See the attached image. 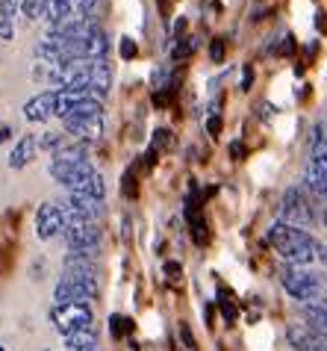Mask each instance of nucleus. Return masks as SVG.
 I'll return each instance as SVG.
<instances>
[{
	"label": "nucleus",
	"instance_id": "obj_25",
	"mask_svg": "<svg viewBox=\"0 0 327 351\" xmlns=\"http://www.w3.org/2000/svg\"><path fill=\"white\" fill-rule=\"evenodd\" d=\"M118 51H121L124 60H133V56L139 53V47H136V42H133L130 36H124V38H121V47H118Z\"/></svg>",
	"mask_w": 327,
	"mask_h": 351
},
{
	"label": "nucleus",
	"instance_id": "obj_15",
	"mask_svg": "<svg viewBox=\"0 0 327 351\" xmlns=\"http://www.w3.org/2000/svg\"><path fill=\"white\" fill-rule=\"evenodd\" d=\"M53 162H89V142H65L60 151L51 154Z\"/></svg>",
	"mask_w": 327,
	"mask_h": 351
},
{
	"label": "nucleus",
	"instance_id": "obj_32",
	"mask_svg": "<svg viewBox=\"0 0 327 351\" xmlns=\"http://www.w3.org/2000/svg\"><path fill=\"white\" fill-rule=\"evenodd\" d=\"M230 154H233V157L239 160V157L245 154V145H242V142H233V145H230Z\"/></svg>",
	"mask_w": 327,
	"mask_h": 351
},
{
	"label": "nucleus",
	"instance_id": "obj_8",
	"mask_svg": "<svg viewBox=\"0 0 327 351\" xmlns=\"http://www.w3.org/2000/svg\"><path fill=\"white\" fill-rule=\"evenodd\" d=\"M65 230V216H62V207L56 204H42L36 213V237L38 239H53Z\"/></svg>",
	"mask_w": 327,
	"mask_h": 351
},
{
	"label": "nucleus",
	"instance_id": "obj_28",
	"mask_svg": "<svg viewBox=\"0 0 327 351\" xmlns=\"http://www.w3.org/2000/svg\"><path fill=\"white\" fill-rule=\"evenodd\" d=\"M251 83H254V71H251V65H245L242 68V92L251 89Z\"/></svg>",
	"mask_w": 327,
	"mask_h": 351
},
{
	"label": "nucleus",
	"instance_id": "obj_22",
	"mask_svg": "<svg viewBox=\"0 0 327 351\" xmlns=\"http://www.w3.org/2000/svg\"><path fill=\"white\" fill-rule=\"evenodd\" d=\"M218 307H221V316H224V322H236V304L230 301V295L224 289H221V295H218Z\"/></svg>",
	"mask_w": 327,
	"mask_h": 351
},
{
	"label": "nucleus",
	"instance_id": "obj_10",
	"mask_svg": "<svg viewBox=\"0 0 327 351\" xmlns=\"http://www.w3.org/2000/svg\"><path fill=\"white\" fill-rule=\"evenodd\" d=\"M51 115H56V92H42L24 104L27 121H47Z\"/></svg>",
	"mask_w": 327,
	"mask_h": 351
},
{
	"label": "nucleus",
	"instance_id": "obj_3",
	"mask_svg": "<svg viewBox=\"0 0 327 351\" xmlns=\"http://www.w3.org/2000/svg\"><path fill=\"white\" fill-rule=\"evenodd\" d=\"M101 295L98 287V271L89 269H65L62 280L53 289V301L56 304H86Z\"/></svg>",
	"mask_w": 327,
	"mask_h": 351
},
{
	"label": "nucleus",
	"instance_id": "obj_39",
	"mask_svg": "<svg viewBox=\"0 0 327 351\" xmlns=\"http://www.w3.org/2000/svg\"><path fill=\"white\" fill-rule=\"evenodd\" d=\"M159 3H166V0H159Z\"/></svg>",
	"mask_w": 327,
	"mask_h": 351
},
{
	"label": "nucleus",
	"instance_id": "obj_38",
	"mask_svg": "<svg viewBox=\"0 0 327 351\" xmlns=\"http://www.w3.org/2000/svg\"><path fill=\"white\" fill-rule=\"evenodd\" d=\"M92 3H94V0H86V6H92Z\"/></svg>",
	"mask_w": 327,
	"mask_h": 351
},
{
	"label": "nucleus",
	"instance_id": "obj_33",
	"mask_svg": "<svg viewBox=\"0 0 327 351\" xmlns=\"http://www.w3.org/2000/svg\"><path fill=\"white\" fill-rule=\"evenodd\" d=\"M183 30H186V18H180V21L174 24V36L180 38V33H183Z\"/></svg>",
	"mask_w": 327,
	"mask_h": 351
},
{
	"label": "nucleus",
	"instance_id": "obj_36",
	"mask_svg": "<svg viewBox=\"0 0 327 351\" xmlns=\"http://www.w3.org/2000/svg\"><path fill=\"white\" fill-rule=\"evenodd\" d=\"M9 136H12V130H9V128H0V142H6Z\"/></svg>",
	"mask_w": 327,
	"mask_h": 351
},
{
	"label": "nucleus",
	"instance_id": "obj_31",
	"mask_svg": "<svg viewBox=\"0 0 327 351\" xmlns=\"http://www.w3.org/2000/svg\"><path fill=\"white\" fill-rule=\"evenodd\" d=\"M292 47H295V38H292V36H286V38H283V45H280V51H277V53H292Z\"/></svg>",
	"mask_w": 327,
	"mask_h": 351
},
{
	"label": "nucleus",
	"instance_id": "obj_7",
	"mask_svg": "<svg viewBox=\"0 0 327 351\" xmlns=\"http://www.w3.org/2000/svg\"><path fill=\"white\" fill-rule=\"evenodd\" d=\"M286 339H289V346L295 351H327V334L319 330L310 322H304V325H292L286 330Z\"/></svg>",
	"mask_w": 327,
	"mask_h": 351
},
{
	"label": "nucleus",
	"instance_id": "obj_18",
	"mask_svg": "<svg viewBox=\"0 0 327 351\" xmlns=\"http://www.w3.org/2000/svg\"><path fill=\"white\" fill-rule=\"evenodd\" d=\"M304 316L310 325H315L319 330L327 334V307H315V304H304Z\"/></svg>",
	"mask_w": 327,
	"mask_h": 351
},
{
	"label": "nucleus",
	"instance_id": "obj_21",
	"mask_svg": "<svg viewBox=\"0 0 327 351\" xmlns=\"http://www.w3.org/2000/svg\"><path fill=\"white\" fill-rule=\"evenodd\" d=\"M195 47H198V42H195L192 36H186L183 42H177V45H174V51H171V60H174V62H183L192 51H195Z\"/></svg>",
	"mask_w": 327,
	"mask_h": 351
},
{
	"label": "nucleus",
	"instance_id": "obj_27",
	"mask_svg": "<svg viewBox=\"0 0 327 351\" xmlns=\"http://www.w3.org/2000/svg\"><path fill=\"white\" fill-rule=\"evenodd\" d=\"M121 189H124V195L136 192V174H133V169L124 171V183H121Z\"/></svg>",
	"mask_w": 327,
	"mask_h": 351
},
{
	"label": "nucleus",
	"instance_id": "obj_2",
	"mask_svg": "<svg viewBox=\"0 0 327 351\" xmlns=\"http://www.w3.org/2000/svg\"><path fill=\"white\" fill-rule=\"evenodd\" d=\"M280 284L289 292L295 301L301 304H315V307H327V287L324 278L315 275V271L304 269V266H286L280 269Z\"/></svg>",
	"mask_w": 327,
	"mask_h": 351
},
{
	"label": "nucleus",
	"instance_id": "obj_26",
	"mask_svg": "<svg viewBox=\"0 0 327 351\" xmlns=\"http://www.w3.org/2000/svg\"><path fill=\"white\" fill-rule=\"evenodd\" d=\"M209 56H213V62H224V38H213Z\"/></svg>",
	"mask_w": 327,
	"mask_h": 351
},
{
	"label": "nucleus",
	"instance_id": "obj_5",
	"mask_svg": "<svg viewBox=\"0 0 327 351\" xmlns=\"http://www.w3.org/2000/svg\"><path fill=\"white\" fill-rule=\"evenodd\" d=\"M51 322L62 337H68V334H77V330H92L94 313L89 304H56L51 310Z\"/></svg>",
	"mask_w": 327,
	"mask_h": 351
},
{
	"label": "nucleus",
	"instance_id": "obj_24",
	"mask_svg": "<svg viewBox=\"0 0 327 351\" xmlns=\"http://www.w3.org/2000/svg\"><path fill=\"white\" fill-rule=\"evenodd\" d=\"M168 145H171V130H166V128L157 130V136H153V145H151V148L159 154V151H166Z\"/></svg>",
	"mask_w": 327,
	"mask_h": 351
},
{
	"label": "nucleus",
	"instance_id": "obj_6",
	"mask_svg": "<svg viewBox=\"0 0 327 351\" xmlns=\"http://www.w3.org/2000/svg\"><path fill=\"white\" fill-rule=\"evenodd\" d=\"M101 198H89V195H68L62 204V216L65 228L68 224H86V221H98L101 219Z\"/></svg>",
	"mask_w": 327,
	"mask_h": 351
},
{
	"label": "nucleus",
	"instance_id": "obj_14",
	"mask_svg": "<svg viewBox=\"0 0 327 351\" xmlns=\"http://www.w3.org/2000/svg\"><path fill=\"white\" fill-rule=\"evenodd\" d=\"M36 145H38L36 136H24V139H18V145L9 151V169H24V165L33 160Z\"/></svg>",
	"mask_w": 327,
	"mask_h": 351
},
{
	"label": "nucleus",
	"instance_id": "obj_4",
	"mask_svg": "<svg viewBox=\"0 0 327 351\" xmlns=\"http://www.w3.org/2000/svg\"><path fill=\"white\" fill-rule=\"evenodd\" d=\"M319 219V207H315L313 195L306 192V186H289L283 192L280 201V221L292 224V228H310Z\"/></svg>",
	"mask_w": 327,
	"mask_h": 351
},
{
	"label": "nucleus",
	"instance_id": "obj_30",
	"mask_svg": "<svg viewBox=\"0 0 327 351\" xmlns=\"http://www.w3.org/2000/svg\"><path fill=\"white\" fill-rule=\"evenodd\" d=\"M180 271H183L180 263H166V275L168 278H180Z\"/></svg>",
	"mask_w": 327,
	"mask_h": 351
},
{
	"label": "nucleus",
	"instance_id": "obj_35",
	"mask_svg": "<svg viewBox=\"0 0 327 351\" xmlns=\"http://www.w3.org/2000/svg\"><path fill=\"white\" fill-rule=\"evenodd\" d=\"M319 219H322V224L327 228V204H322V207H319Z\"/></svg>",
	"mask_w": 327,
	"mask_h": 351
},
{
	"label": "nucleus",
	"instance_id": "obj_1",
	"mask_svg": "<svg viewBox=\"0 0 327 351\" xmlns=\"http://www.w3.org/2000/svg\"><path fill=\"white\" fill-rule=\"evenodd\" d=\"M268 242L289 266H310L313 260H319V242H315L304 228H292L286 221H274L268 228Z\"/></svg>",
	"mask_w": 327,
	"mask_h": 351
},
{
	"label": "nucleus",
	"instance_id": "obj_9",
	"mask_svg": "<svg viewBox=\"0 0 327 351\" xmlns=\"http://www.w3.org/2000/svg\"><path fill=\"white\" fill-rule=\"evenodd\" d=\"M62 239L68 251H77V248H94L101 242V228L98 221H86V224H68L62 230Z\"/></svg>",
	"mask_w": 327,
	"mask_h": 351
},
{
	"label": "nucleus",
	"instance_id": "obj_19",
	"mask_svg": "<svg viewBox=\"0 0 327 351\" xmlns=\"http://www.w3.org/2000/svg\"><path fill=\"white\" fill-rule=\"evenodd\" d=\"M109 330H112V337H115V339H121V337L133 334V322H130L127 316L115 313V316H109Z\"/></svg>",
	"mask_w": 327,
	"mask_h": 351
},
{
	"label": "nucleus",
	"instance_id": "obj_29",
	"mask_svg": "<svg viewBox=\"0 0 327 351\" xmlns=\"http://www.w3.org/2000/svg\"><path fill=\"white\" fill-rule=\"evenodd\" d=\"M207 130L213 133V136H218V133H221V119H218V115H213V119L207 121Z\"/></svg>",
	"mask_w": 327,
	"mask_h": 351
},
{
	"label": "nucleus",
	"instance_id": "obj_13",
	"mask_svg": "<svg viewBox=\"0 0 327 351\" xmlns=\"http://www.w3.org/2000/svg\"><path fill=\"white\" fill-rule=\"evenodd\" d=\"M101 110H103V101H80V104L68 106L60 119H62V124L65 121H83V119H101Z\"/></svg>",
	"mask_w": 327,
	"mask_h": 351
},
{
	"label": "nucleus",
	"instance_id": "obj_37",
	"mask_svg": "<svg viewBox=\"0 0 327 351\" xmlns=\"http://www.w3.org/2000/svg\"><path fill=\"white\" fill-rule=\"evenodd\" d=\"M319 27H322V30H327V18H324V12L319 15Z\"/></svg>",
	"mask_w": 327,
	"mask_h": 351
},
{
	"label": "nucleus",
	"instance_id": "obj_20",
	"mask_svg": "<svg viewBox=\"0 0 327 351\" xmlns=\"http://www.w3.org/2000/svg\"><path fill=\"white\" fill-rule=\"evenodd\" d=\"M47 3H51V0H21V12L36 21V18L47 15Z\"/></svg>",
	"mask_w": 327,
	"mask_h": 351
},
{
	"label": "nucleus",
	"instance_id": "obj_12",
	"mask_svg": "<svg viewBox=\"0 0 327 351\" xmlns=\"http://www.w3.org/2000/svg\"><path fill=\"white\" fill-rule=\"evenodd\" d=\"M65 133L74 136L77 142H94L103 133L101 119H83V121H65Z\"/></svg>",
	"mask_w": 327,
	"mask_h": 351
},
{
	"label": "nucleus",
	"instance_id": "obj_11",
	"mask_svg": "<svg viewBox=\"0 0 327 351\" xmlns=\"http://www.w3.org/2000/svg\"><path fill=\"white\" fill-rule=\"evenodd\" d=\"M65 189H68V195H89V198L103 201V178L98 171H89V174H83V178L71 180Z\"/></svg>",
	"mask_w": 327,
	"mask_h": 351
},
{
	"label": "nucleus",
	"instance_id": "obj_23",
	"mask_svg": "<svg viewBox=\"0 0 327 351\" xmlns=\"http://www.w3.org/2000/svg\"><path fill=\"white\" fill-rule=\"evenodd\" d=\"M177 334H180V346H183V351H198V346H195V337H192V330H189L186 322H180Z\"/></svg>",
	"mask_w": 327,
	"mask_h": 351
},
{
	"label": "nucleus",
	"instance_id": "obj_16",
	"mask_svg": "<svg viewBox=\"0 0 327 351\" xmlns=\"http://www.w3.org/2000/svg\"><path fill=\"white\" fill-rule=\"evenodd\" d=\"M65 339V348L68 351H98V334L92 330H77V334L62 337Z\"/></svg>",
	"mask_w": 327,
	"mask_h": 351
},
{
	"label": "nucleus",
	"instance_id": "obj_40",
	"mask_svg": "<svg viewBox=\"0 0 327 351\" xmlns=\"http://www.w3.org/2000/svg\"><path fill=\"white\" fill-rule=\"evenodd\" d=\"M0 351H3V348H0Z\"/></svg>",
	"mask_w": 327,
	"mask_h": 351
},
{
	"label": "nucleus",
	"instance_id": "obj_17",
	"mask_svg": "<svg viewBox=\"0 0 327 351\" xmlns=\"http://www.w3.org/2000/svg\"><path fill=\"white\" fill-rule=\"evenodd\" d=\"M65 136L68 133H60V130H47V133H42L38 136V148H44V151H51V154H56L65 145Z\"/></svg>",
	"mask_w": 327,
	"mask_h": 351
},
{
	"label": "nucleus",
	"instance_id": "obj_34",
	"mask_svg": "<svg viewBox=\"0 0 327 351\" xmlns=\"http://www.w3.org/2000/svg\"><path fill=\"white\" fill-rule=\"evenodd\" d=\"M315 251H319V260L327 266V245H322V242H319V248H315Z\"/></svg>",
	"mask_w": 327,
	"mask_h": 351
}]
</instances>
